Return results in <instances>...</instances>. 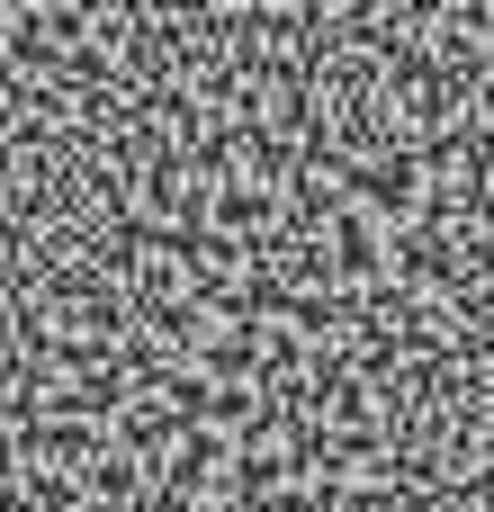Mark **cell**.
<instances>
[{
    "label": "cell",
    "instance_id": "1",
    "mask_svg": "<svg viewBox=\"0 0 494 512\" xmlns=\"http://www.w3.org/2000/svg\"><path fill=\"white\" fill-rule=\"evenodd\" d=\"M324 234H333V270H342V279H378V270H396V243H378V216H369V207H342Z\"/></svg>",
    "mask_w": 494,
    "mask_h": 512
}]
</instances>
